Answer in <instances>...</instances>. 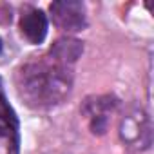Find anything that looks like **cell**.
<instances>
[{"label":"cell","instance_id":"1","mask_svg":"<svg viewBox=\"0 0 154 154\" xmlns=\"http://www.w3.org/2000/svg\"><path fill=\"white\" fill-rule=\"evenodd\" d=\"M18 96L31 109H51L60 105L72 89V67L54 60L51 54L33 56L17 71Z\"/></svg>","mask_w":154,"mask_h":154},{"label":"cell","instance_id":"2","mask_svg":"<svg viewBox=\"0 0 154 154\" xmlns=\"http://www.w3.org/2000/svg\"><path fill=\"white\" fill-rule=\"evenodd\" d=\"M120 138L132 150H147L152 145V122L141 109L129 111L120 122Z\"/></svg>","mask_w":154,"mask_h":154},{"label":"cell","instance_id":"3","mask_svg":"<svg viewBox=\"0 0 154 154\" xmlns=\"http://www.w3.org/2000/svg\"><path fill=\"white\" fill-rule=\"evenodd\" d=\"M53 24L67 33H78L87 27L85 4L78 0H58L49 6Z\"/></svg>","mask_w":154,"mask_h":154},{"label":"cell","instance_id":"4","mask_svg":"<svg viewBox=\"0 0 154 154\" xmlns=\"http://www.w3.org/2000/svg\"><path fill=\"white\" fill-rule=\"evenodd\" d=\"M118 102L114 96L103 94V96H91L84 102V114L91 122V131L93 134H103L109 125V116L114 112Z\"/></svg>","mask_w":154,"mask_h":154},{"label":"cell","instance_id":"5","mask_svg":"<svg viewBox=\"0 0 154 154\" xmlns=\"http://www.w3.org/2000/svg\"><path fill=\"white\" fill-rule=\"evenodd\" d=\"M20 31L31 44H42L47 36V17L40 9H29L20 18Z\"/></svg>","mask_w":154,"mask_h":154},{"label":"cell","instance_id":"6","mask_svg":"<svg viewBox=\"0 0 154 154\" xmlns=\"http://www.w3.org/2000/svg\"><path fill=\"white\" fill-rule=\"evenodd\" d=\"M82 53H84V44L80 40H76V38H71V36L58 38L49 49V54L54 60H58V62H62L65 65H71V67L82 56Z\"/></svg>","mask_w":154,"mask_h":154},{"label":"cell","instance_id":"7","mask_svg":"<svg viewBox=\"0 0 154 154\" xmlns=\"http://www.w3.org/2000/svg\"><path fill=\"white\" fill-rule=\"evenodd\" d=\"M0 138L13 140L15 145L18 143V118L6 98L2 82H0Z\"/></svg>","mask_w":154,"mask_h":154},{"label":"cell","instance_id":"8","mask_svg":"<svg viewBox=\"0 0 154 154\" xmlns=\"http://www.w3.org/2000/svg\"><path fill=\"white\" fill-rule=\"evenodd\" d=\"M0 51H2V40H0Z\"/></svg>","mask_w":154,"mask_h":154}]
</instances>
